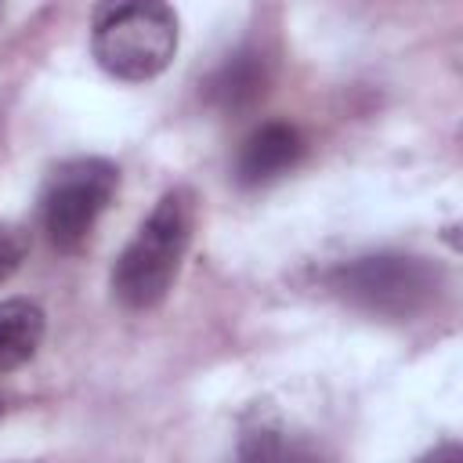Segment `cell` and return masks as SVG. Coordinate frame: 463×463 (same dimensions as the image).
<instances>
[{"instance_id": "30bf717a", "label": "cell", "mask_w": 463, "mask_h": 463, "mask_svg": "<svg viewBox=\"0 0 463 463\" xmlns=\"http://www.w3.org/2000/svg\"><path fill=\"white\" fill-rule=\"evenodd\" d=\"M420 463H463V449L456 445V441H445V445H438V449H430Z\"/></svg>"}, {"instance_id": "5b68a950", "label": "cell", "mask_w": 463, "mask_h": 463, "mask_svg": "<svg viewBox=\"0 0 463 463\" xmlns=\"http://www.w3.org/2000/svg\"><path fill=\"white\" fill-rule=\"evenodd\" d=\"M304 156V137L293 123H264L257 127L242 148H239V159H235V177L239 184L246 188H257V184H268L282 174H289Z\"/></svg>"}, {"instance_id": "7a4b0ae2", "label": "cell", "mask_w": 463, "mask_h": 463, "mask_svg": "<svg viewBox=\"0 0 463 463\" xmlns=\"http://www.w3.org/2000/svg\"><path fill=\"white\" fill-rule=\"evenodd\" d=\"M90 51L112 80L145 83L177 54V14L166 4H101L90 25Z\"/></svg>"}, {"instance_id": "6da1fadb", "label": "cell", "mask_w": 463, "mask_h": 463, "mask_svg": "<svg viewBox=\"0 0 463 463\" xmlns=\"http://www.w3.org/2000/svg\"><path fill=\"white\" fill-rule=\"evenodd\" d=\"M192 228H195V195L188 188L163 192L152 213L141 221L137 235L123 246V253L112 264L109 275L112 297L134 311L156 307L177 279V268L192 242Z\"/></svg>"}, {"instance_id": "8992f818", "label": "cell", "mask_w": 463, "mask_h": 463, "mask_svg": "<svg viewBox=\"0 0 463 463\" xmlns=\"http://www.w3.org/2000/svg\"><path fill=\"white\" fill-rule=\"evenodd\" d=\"M264 90H268V65H264V54L250 47L228 54L203 83L206 101L224 116H239L253 109L264 98Z\"/></svg>"}, {"instance_id": "ba28073f", "label": "cell", "mask_w": 463, "mask_h": 463, "mask_svg": "<svg viewBox=\"0 0 463 463\" xmlns=\"http://www.w3.org/2000/svg\"><path fill=\"white\" fill-rule=\"evenodd\" d=\"M239 463H318L315 452L279 427H250L239 438Z\"/></svg>"}, {"instance_id": "52a82bcc", "label": "cell", "mask_w": 463, "mask_h": 463, "mask_svg": "<svg viewBox=\"0 0 463 463\" xmlns=\"http://www.w3.org/2000/svg\"><path fill=\"white\" fill-rule=\"evenodd\" d=\"M43 340V311L25 297L0 300V373L25 365Z\"/></svg>"}, {"instance_id": "9c48e42d", "label": "cell", "mask_w": 463, "mask_h": 463, "mask_svg": "<svg viewBox=\"0 0 463 463\" xmlns=\"http://www.w3.org/2000/svg\"><path fill=\"white\" fill-rule=\"evenodd\" d=\"M25 253H29V239H25V232H22L18 224L0 221V286L22 268Z\"/></svg>"}, {"instance_id": "3957f363", "label": "cell", "mask_w": 463, "mask_h": 463, "mask_svg": "<svg viewBox=\"0 0 463 463\" xmlns=\"http://www.w3.org/2000/svg\"><path fill=\"white\" fill-rule=\"evenodd\" d=\"M329 282L358 311L380 318H412L438 297L441 271L427 257L369 253L340 264L329 275Z\"/></svg>"}, {"instance_id": "277c9868", "label": "cell", "mask_w": 463, "mask_h": 463, "mask_svg": "<svg viewBox=\"0 0 463 463\" xmlns=\"http://www.w3.org/2000/svg\"><path fill=\"white\" fill-rule=\"evenodd\" d=\"M116 188H119V170L101 156H76L58 163L40 195V217L47 239L65 253L83 250L98 217L109 210Z\"/></svg>"}]
</instances>
